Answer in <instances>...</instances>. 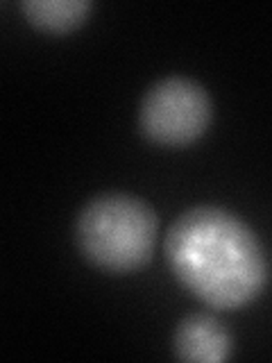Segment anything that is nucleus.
Listing matches in <instances>:
<instances>
[{
    "instance_id": "f257e3e1",
    "label": "nucleus",
    "mask_w": 272,
    "mask_h": 363,
    "mask_svg": "<svg viewBox=\"0 0 272 363\" xmlns=\"http://www.w3.org/2000/svg\"><path fill=\"white\" fill-rule=\"evenodd\" d=\"M164 252L175 279L211 309H241L266 289L259 234L218 204H193L168 225Z\"/></svg>"
},
{
    "instance_id": "f03ea898",
    "label": "nucleus",
    "mask_w": 272,
    "mask_h": 363,
    "mask_svg": "<svg viewBox=\"0 0 272 363\" xmlns=\"http://www.w3.org/2000/svg\"><path fill=\"white\" fill-rule=\"evenodd\" d=\"M159 218L152 204L128 191H102L79 207L73 238L79 255L109 275H128L150 264Z\"/></svg>"
},
{
    "instance_id": "7ed1b4c3",
    "label": "nucleus",
    "mask_w": 272,
    "mask_h": 363,
    "mask_svg": "<svg viewBox=\"0 0 272 363\" xmlns=\"http://www.w3.org/2000/svg\"><path fill=\"white\" fill-rule=\"evenodd\" d=\"M213 102L209 89L188 75H164L143 91L136 125L147 141L186 147L209 130Z\"/></svg>"
},
{
    "instance_id": "20e7f679",
    "label": "nucleus",
    "mask_w": 272,
    "mask_h": 363,
    "mask_svg": "<svg viewBox=\"0 0 272 363\" xmlns=\"http://www.w3.org/2000/svg\"><path fill=\"white\" fill-rule=\"evenodd\" d=\"M234 352V336L211 311H191L175 325L173 354L179 361L222 363Z\"/></svg>"
},
{
    "instance_id": "39448f33",
    "label": "nucleus",
    "mask_w": 272,
    "mask_h": 363,
    "mask_svg": "<svg viewBox=\"0 0 272 363\" xmlns=\"http://www.w3.org/2000/svg\"><path fill=\"white\" fill-rule=\"evenodd\" d=\"M94 9V0H23L21 11L37 30L66 34L77 30Z\"/></svg>"
}]
</instances>
